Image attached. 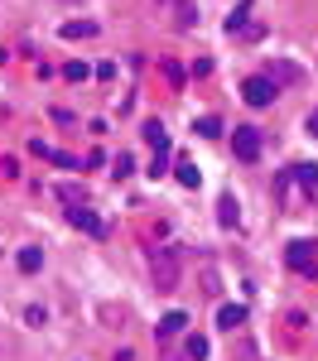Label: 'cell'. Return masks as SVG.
Masks as SVG:
<instances>
[{
    "label": "cell",
    "mask_w": 318,
    "mask_h": 361,
    "mask_svg": "<svg viewBox=\"0 0 318 361\" xmlns=\"http://www.w3.org/2000/svg\"><path fill=\"white\" fill-rule=\"evenodd\" d=\"M178 275H183V246H154L149 250V279L154 289H178Z\"/></svg>",
    "instance_id": "obj_1"
},
{
    "label": "cell",
    "mask_w": 318,
    "mask_h": 361,
    "mask_svg": "<svg viewBox=\"0 0 318 361\" xmlns=\"http://www.w3.org/2000/svg\"><path fill=\"white\" fill-rule=\"evenodd\" d=\"M285 265L294 270V275H318V246L314 241H289L285 246Z\"/></svg>",
    "instance_id": "obj_2"
},
{
    "label": "cell",
    "mask_w": 318,
    "mask_h": 361,
    "mask_svg": "<svg viewBox=\"0 0 318 361\" xmlns=\"http://www.w3.org/2000/svg\"><path fill=\"white\" fill-rule=\"evenodd\" d=\"M231 154H236L241 164H256L260 159V130L256 126H236V130H231Z\"/></svg>",
    "instance_id": "obj_3"
},
{
    "label": "cell",
    "mask_w": 318,
    "mask_h": 361,
    "mask_svg": "<svg viewBox=\"0 0 318 361\" xmlns=\"http://www.w3.org/2000/svg\"><path fill=\"white\" fill-rule=\"evenodd\" d=\"M241 97H246V106H256V111H260V106H270V102L280 97V87L256 73V78H246V82H241Z\"/></svg>",
    "instance_id": "obj_4"
},
{
    "label": "cell",
    "mask_w": 318,
    "mask_h": 361,
    "mask_svg": "<svg viewBox=\"0 0 318 361\" xmlns=\"http://www.w3.org/2000/svg\"><path fill=\"white\" fill-rule=\"evenodd\" d=\"M260 78H270L275 87H299V82H304V68H299V63H285V58H275Z\"/></svg>",
    "instance_id": "obj_5"
},
{
    "label": "cell",
    "mask_w": 318,
    "mask_h": 361,
    "mask_svg": "<svg viewBox=\"0 0 318 361\" xmlns=\"http://www.w3.org/2000/svg\"><path fill=\"white\" fill-rule=\"evenodd\" d=\"M68 226H78V231H87V236H106V222L92 212V207H68Z\"/></svg>",
    "instance_id": "obj_6"
},
{
    "label": "cell",
    "mask_w": 318,
    "mask_h": 361,
    "mask_svg": "<svg viewBox=\"0 0 318 361\" xmlns=\"http://www.w3.org/2000/svg\"><path fill=\"white\" fill-rule=\"evenodd\" d=\"M183 328H188V313H183V308H169V313L159 318V328H154V337H159V342H169V337H178Z\"/></svg>",
    "instance_id": "obj_7"
},
{
    "label": "cell",
    "mask_w": 318,
    "mask_h": 361,
    "mask_svg": "<svg viewBox=\"0 0 318 361\" xmlns=\"http://www.w3.org/2000/svg\"><path fill=\"white\" fill-rule=\"evenodd\" d=\"M241 323H246V304H222L217 308V328H222V333H236Z\"/></svg>",
    "instance_id": "obj_8"
},
{
    "label": "cell",
    "mask_w": 318,
    "mask_h": 361,
    "mask_svg": "<svg viewBox=\"0 0 318 361\" xmlns=\"http://www.w3.org/2000/svg\"><path fill=\"white\" fill-rule=\"evenodd\" d=\"M275 188H280V197H285V207H294L299 197H309V193H304V183L294 178V169H289V173H280V183H275Z\"/></svg>",
    "instance_id": "obj_9"
},
{
    "label": "cell",
    "mask_w": 318,
    "mask_h": 361,
    "mask_svg": "<svg viewBox=\"0 0 318 361\" xmlns=\"http://www.w3.org/2000/svg\"><path fill=\"white\" fill-rule=\"evenodd\" d=\"M140 135L154 145V154H169V130H164V121H145Z\"/></svg>",
    "instance_id": "obj_10"
},
{
    "label": "cell",
    "mask_w": 318,
    "mask_h": 361,
    "mask_svg": "<svg viewBox=\"0 0 318 361\" xmlns=\"http://www.w3.org/2000/svg\"><path fill=\"white\" fill-rule=\"evenodd\" d=\"M164 5L173 10V25H178V29H193V25H198V10H193L188 0H164Z\"/></svg>",
    "instance_id": "obj_11"
},
{
    "label": "cell",
    "mask_w": 318,
    "mask_h": 361,
    "mask_svg": "<svg viewBox=\"0 0 318 361\" xmlns=\"http://www.w3.org/2000/svg\"><path fill=\"white\" fill-rule=\"evenodd\" d=\"M29 149H34V154H39V159H54L58 169H78V159H73V154H63V149H54V145H39V140H34V145H29Z\"/></svg>",
    "instance_id": "obj_12"
},
{
    "label": "cell",
    "mask_w": 318,
    "mask_h": 361,
    "mask_svg": "<svg viewBox=\"0 0 318 361\" xmlns=\"http://www.w3.org/2000/svg\"><path fill=\"white\" fill-rule=\"evenodd\" d=\"M15 265H20L25 275H34V270L44 265V250H39V246H25V250H20V255H15Z\"/></svg>",
    "instance_id": "obj_13"
},
{
    "label": "cell",
    "mask_w": 318,
    "mask_h": 361,
    "mask_svg": "<svg viewBox=\"0 0 318 361\" xmlns=\"http://www.w3.org/2000/svg\"><path fill=\"white\" fill-rule=\"evenodd\" d=\"M217 222H222V226H236V222H241V212H236V197H217Z\"/></svg>",
    "instance_id": "obj_14"
},
{
    "label": "cell",
    "mask_w": 318,
    "mask_h": 361,
    "mask_svg": "<svg viewBox=\"0 0 318 361\" xmlns=\"http://www.w3.org/2000/svg\"><path fill=\"white\" fill-rule=\"evenodd\" d=\"M58 34H63V39H92V34H97V25H92V20H68Z\"/></svg>",
    "instance_id": "obj_15"
},
{
    "label": "cell",
    "mask_w": 318,
    "mask_h": 361,
    "mask_svg": "<svg viewBox=\"0 0 318 361\" xmlns=\"http://www.w3.org/2000/svg\"><path fill=\"white\" fill-rule=\"evenodd\" d=\"M183 357H188V361H207V337L188 333V337H183Z\"/></svg>",
    "instance_id": "obj_16"
},
{
    "label": "cell",
    "mask_w": 318,
    "mask_h": 361,
    "mask_svg": "<svg viewBox=\"0 0 318 361\" xmlns=\"http://www.w3.org/2000/svg\"><path fill=\"white\" fill-rule=\"evenodd\" d=\"M173 178H178L183 188H198V169H193V159H173Z\"/></svg>",
    "instance_id": "obj_17"
},
{
    "label": "cell",
    "mask_w": 318,
    "mask_h": 361,
    "mask_svg": "<svg viewBox=\"0 0 318 361\" xmlns=\"http://www.w3.org/2000/svg\"><path fill=\"white\" fill-rule=\"evenodd\" d=\"M159 73H164V82H169L173 92L183 87V63H178V58H164V63H159Z\"/></svg>",
    "instance_id": "obj_18"
},
{
    "label": "cell",
    "mask_w": 318,
    "mask_h": 361,
    "mask_svg": "<svg viewBox=\"0 0 318 361\" xmlns=\"http://www.w3.org/2000/svg\"><path fill=\"white\" fill-rule=\"evenodd\" d=\"M294 178L304 183V193H314L318 188V164H294Z\"/></svg>",
    "instance_id": "obj_19"
},
{
    "label": "cell",
    "mask_w": 318,
    "mask_h": 361,
    "mask_svg": "<svg viewBox=\"0 0 318 361\" xmlns=\"http://www.w3.org/2000/svg\"><path fill=\"white\" fill-rule=\"evenodd\" d=\"M193 130H198L202 140H217V135H222V121H217V116H198V126H193Z\"/></svg>",
    "instance_id": "obj_20"
},
{
    "label": "cell",
    "mask_w": 318,
    "mask_h": 361,
    "mask_svg": "<svg viewBox=\"0 0 318 361\" xmlns=\"http://www.w3.org/2000/svg\"><path fill=\"white\" fill-rule=\"evenodd\" d=\"M58 197H63L68 207H82V202H87V193L78 188V183H58Z\"/></svg>",
    "instance_id": "obj_21"
},
{
    "label": "cell",
    "mask_w": 318,
    "mask_h": 361,
    "mask_svg": "<svg viewBox=\"0 0 318 361\" xmlns=\"http://www.w3.org/2000/svg\"><path fill=\"white\" fill-rule=\"evenodd\" d=\"M0 178L15 183V178H20V164H15V159H0Z\"/></svg>",
    "instance_id": "obj_22"
},
{
    "label": "cell",
    "mask_w": 318,
    "mask_h": 361,
    "mask_svg": "<svg viewBox=\"0 0 318 361\" xmlns=\"http://www.w3.org/2000/svg\"><path fill=\"white\" fill-rule=\"evenodd\" d=\"M63 78H68V82H82L87 68H82V63H68V68H63Z\"/></svg>",
    "instance_id": "obj_23"
},
{
    "label": "cell",
    "mask_w": 318,
    "mask_h": 361,
    "mask_svg": "<svg viewBox=\"0 0 318 361\" xmlns=\"http://www.w3.org/2000/svg\"><path fill=\"white\" fill-rule=\"evenodd\" d=\"M130 169H135V159H130V154H116V178H126Z\"/></svg>",
    "instance_id": "obj_24"
},
{
    "label": "cell",
    "mask_w": 318,
    "mask_h": 361,
    "mask_svg": "<svg viewBox=\"0 0 318 361\" xmlns=\"http://www.w3.org/2000/svg\"><path fill=\"white\" fill-rule=\"evenodd\" d=\"M309 135H318V106L309 111Z\"/></svg>",
    "instance_id": "obj_25"
}]
</instances>
